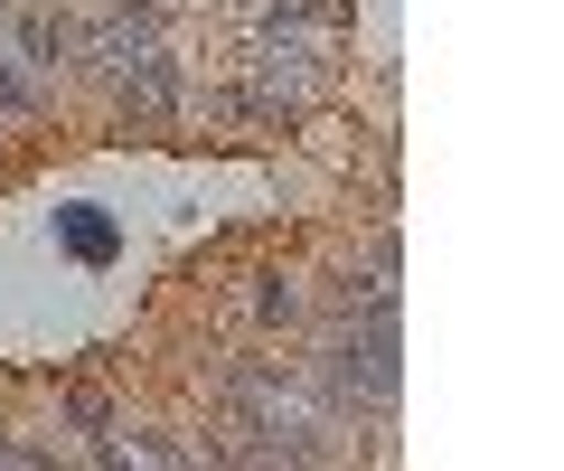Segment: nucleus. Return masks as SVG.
Listing matches in <instances>:
<instances>
[{
  "instance_id": "1",
  "label": "nucleus",
  "mask_w": 564,
  "mask_h": 471,
  "mask_svg": "<svg viewBox=\"0 0 564 471\" xmlns=\"http://www.w3.org/2000/svg\"><path fill=\"white\" fill-rule=\"evenodd\" d=\"M395 302H367V321H348L339 340L321 349V387H329V406H348V415H386L395 406V387H404V358H395Z\"/></svg>"
},
{
  "instance_id": "2",
  "label": "nucleus",
  "mask_w": 564,
  "mask_h": 471,
  "mask_svg": "<svg viewBox=\"0 0 564 471\" xmlns=\"http://www.w3.org/2000/svg\"><path fill=\"white\" fill-rule=\"evenodd\" d=\"M76 47H85L95 66H132L141 47H161V20H151V10L104 0V10H85V20H76Z\"/></svg>"
},
{
  "instance_id": "3",
  "label": "nucleus",
  "mask_w": 564,
  "mask_h": 471,
  "mask_svg": "<svg viewBox=\"0 0 564 471\" xmlns=\"http://www.w3.org/2000/svg\"><path fill=\"white\" fill-rule=\"evenodd\" d=\"M0 29H10L0 47H10V57H20V66H29L39 85L57 76V57H76V20H66V10H10Z\"/></svg>"
},
{
  "instance_id": "4",
  "label": "nucleus",
  "mask_w": 564,
  "mask_h": 471,
  "mask_svg": "<svg viewBox=\"0 0 564 471\" xmlns=\"http://www.w3.org/2000/svg\"><path fill=\"white\" fill-rule=\"evenodd\" d=\"M113 76H122V124H170V114H180V66H170L161 47H141Z\"/></svg>"
},
{
  "instance_id": "5",
  "label": "nucleus",
  "mask_w": 564,
  "mask_h": 471,
  "mask_svg": "<svg viewBox=\"0 0 564 471\" xmlns=\"http://www.w3.org/2000/svg\"><path fill=\"white\" fill-rule=\"evenodd\" d=\"M57 236L85 255V265H104V255H113V217H104V207H66V217H57Z\"/></svg>"
},
{
  "instance_id": "6",
  "label": "nucleus",
  "mask_w": 564,
  "mask_h": 471,
  "mask_svg": "<svg viewBox=\"0 0 564 471\" xmlns=\"http://www.w3.org/2000/svg\"><path fill=\"white\" fill-rule=\"evenodd\" d=\"M254 311H263V321H292V311H302V292H292V283H282V274H273V283L254 292Z\"/></svg>"
},
{
  "instance_id": "7",
  "label": "nucleus",
  "mask_w": 564,
  "mask_h": 471,
  "mask_svg": "<svg viewBox=\"0 0 564 471\" xmlns=\"http://www.w3.org/2000/svg\"><path fill=\"white\" fill-rule=\"evenodd\" d=\"M20 462H39V452H29V443H10V433H0V471H20Z\"/></svg>"
}]
</instances>
